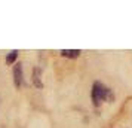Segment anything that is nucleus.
Here are the masks:
<instances>
[{"label":"nucleus","instance_id":"obj_1","mask_svg":"<svg viewBox=\"0 0 132 128\" xmlns=\"http://www.w3.org/2000/svg\"><path fill=\"white\" fill-rule=\"evenodd\" d=\"M108 97H111V91H110L108 86H105L102 82H100V80H96V82L92 84L90 98H92L94 106H101V103L107 101Z\"/></svg>","mask_w":132,"mask_h":128},{"label":"nucleus","instance_id":"obj_2","mask_svg":"<svg viewBox=\"0 0 132 128\" xmlns=\"http://www.w3.org/2000/svg\"><path fill=\"white\" fill-rule=\"evenodd\" d=\"M12 76H13V85L16 88H21L22 82H24V73H22V64L21 63H15L13 64Z\"/></svg>","mask_w":132,"mask_h":128},{"label":"nucleus","instance_id":"obj_3","mask_svg":"<svg viewBox=\"0 0 132 128\" xmlns=\"http://www.w3.org/2000/svg\"><path fill=\"white\" fill-rule=\"evenodd\" d=\"M40 73H42V69L40 67H34L33 70V84L36 88H43V84H42V78H40Z\"/></svg>","mask_w":132,"mask_h":128},{"label":"nucleus","instance_id":"obj_4","mask_svg":"<svg viewBox=\"0 0 132 128\" xmlns=\"http://www.w3.org/2000/svg\"><path fill=\"white\" fill-rule=\"evenodd\" d=\"M60 54L61 57H65V58H77L82 54V51L80 49H62Z\"/></svg>","mask_w":132,"mask_h":128},{"label":"nucleus","instance_id":"obj_5","mask_svg":"<svg viewBox=\"0 0 132 128\" xmlns=\"http://www.w3.org/2000/svg\"><path fill=\"white\" fill-rule=\"evenodd\" d=\"M18 51L16 49H13V51H11L9 54L6 55V64H13L15 61H16V58H18Z\"/></svg>","mask_w":132,"mask_h":128}]
</instances>
